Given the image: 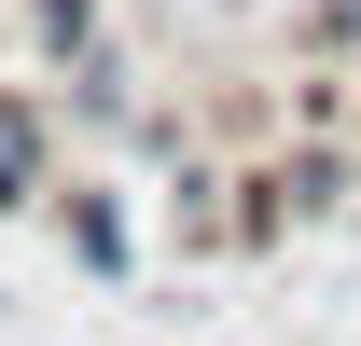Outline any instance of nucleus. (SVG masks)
<instances>
[{"instance_id": "2", "label": "nucleus", "mask_w": 361, "mask_h": 346, "mask_svg": "<svg viewBox=\"0 0 361 346\" xmlns=\"http://www.w3.org/2000/svg\"><path fill=\"white\" fill-rule=\"evenodd\" d=\"M70 250H84L97 277H111V263H126V222H111V208H70Z\"/></svg>"}, {"instance_id": "1", "label": "nucleus", "mask_w": 361, "mask_h": 346, "mask_svg": "<svg viewBox=\"0 0 361 346\" xmlns=\"http://www.w3.org/2000/svg\"><path fill=\"white\" fill-rule=\"evenodd\" d=\"M28 180H42V139H28V111L0 125V208H28Z\"/></svg>"}]
</instances>
